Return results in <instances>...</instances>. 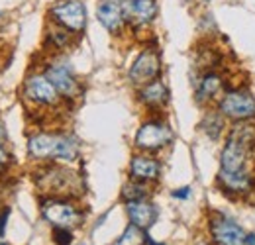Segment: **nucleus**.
Here are the masks:
<instances>
[{"label": "nucleus", "instance_id": "f257e3e1", "mask_svg": "<svg viewBox=\"0 0 255 245\" xmlns=\"http://www.w3.org/2000/svg\"><path fill=\"white\" fill-rule=\"evenodd\" d=\"M28 155L35 161H63L71 163L79 157V143L75 137L57 131H37L28 139Z\"/></svg>", "mask_w": 255, "mask_h": 245}, {"label": "nucleus", "instance_id": "f03ea898", "mask_svg": "<svg viewBox=\"0 0 255 245\" xmlns=\"http://www.w3.org/2000/svg\"><path fill=\"white\" fill-rule=\"evenodd\" d=\"M35 184L49 196L59 198L73 194V188L77 186V175L75 171H69L59 165H47L35 175Z\"/></svg>", "mask_w": 255, "mask_h": 245}, {"label": "nucleus", "instance_id": "7ed1b4c3", "mask_svg": "<svg viewBox=\"0 0 255 245\" xmlns=\"http://www.w3.org/2000/svg\"><path fill=\"white\" fill-rule=\"evenodd\" d=\"M22 96L37 108H51L61 102V94L45 77V73H32L22 85Z\"/></svg>", "mask_w": 255, "mask_h": 245}, {"label": "nucleus", "instance_id": "20e7f679", "mask_svg": "<svg viewBox=\"0 0 255 245\" xmlns=\"http://www.w3.org/2000/svg\"><path fill=\"white\" fill-rule=\"evenodd\" d=\"M49 18L53 24L61 26L71 33L79 35L87 28V8L81 0H59L49 8Z\"/></svg>", "mask_w": 255, "mask_h": 245}, {"label": "nucleus", "instance_id": "39448f33", "mask_svg": "<svg viewBox=\"0 0 255 245\" xmlns=\"http://www.w3.org/2000/svg\"><path fill=\"white\" fill-rule=\"evenodd\" d=\"M171 141H173V131H171L169 123L161 122V120L143 122L139 125V129L135 131V137H133V145L139 151H145V153L161 151Z\"/></svg>", "mask_w": 255, "mask_h": 245}, {"label": "nucleus", "instance_id": "423d86ee", "mask_svg": "<svg viewBox=\"0 0 255 245\" xmlns=\"http://www.w3.org/2000/svg\"><path fill=\"white\" fill-rule=\"evenodd\" d=\"M218 110L224 118L242 122L255 118V96L250 91H228L218 102Z\"/></svg>", "mask_w": 255, "mask_h": 245}, {"label": "nucleus", "instance_id": "0eeeda50", "mask_svg": "<svg viewBox=\"0 0 255 245\" xmlns=\"http://www.w3.org/2000/svg\"><path fill=\"white\" fill-rule=\"evenodd\" d=\"M41 216L55 228H75L83 222V212L69 200L49 198L41 204Z\"/></svg>", "mask_w": 255, "mask_h": 245}, {"label": "nucleus", "instance_id": "6e6552de", "mask_svg": "<svg viewBox=\"0 0 255 245\" xmlns=\"http://www.w3.org/2000/svg\"><path fill=\"white\" fill-rule=\"evenodd\" d=\"M161 75V59L159 53L153 51V49H143L135 61L131 63L129 67V73H128V79L131 85H137V87H143L151 81H157Z\"/></svg>", "mask_w": 255, "mask_h": 245}, {"label": "nucleus", "instance_id": "1a4fd4ad", "mask_svg": "<svg viewBox=\"0 0 255 245\" xmlns=\"http://www.w3.org/2000/svg\"><path fill=\"white\" fill-rule=\"evenodd\" d=\"M210 236L216 245H246L248 234L232 218L214 214L210 218Z\"/></svg>", "mask_w": 255, "mask_h": 245}, {"label": "nucleus", "instance_id": "9d476101", "mask_svg": "<svg viewBox=\"0 0 255 245\" xmlns=\"http://www.w3.org/2000/svg\"><path fill=\"white\" fill-rule=\"evenodd\" d=\"M45 77L51 81V85L57 89L61 94V98H77L81 96V85L75 79V75L71 73V69L63 63H49L45 69Z\"/></svg>", "mask_w": 255, "mask_h": 245}, {"label": "nucleus", "instance_id": "9b49d317", "mask_svg": "<svg viewBox=\"0 0 255 245\" xmlns=\"http://www.w3.org/2000/svg\"><path fill=\"white\" fill-rule=\"evenodd\" d=\"M122 12L129 26H147L157 16V2L155 0H124Z\"/></svg>", "mask_w": 255, "mask_h": 245}, {"label": "nucleus", "instance_id": "f8f14e48", "mask_svg": "<svg viewBox=\"0 0 255 245\" xmlns=\"http://www.w3.org/2000/svg\"><path fill=\"white\" fill-rule=\"evenodd\" d=\"M96 18L112 35L122 33L128 26L120 0H100L96 6Z\"/></svg>", "mask_w": 255, "mask_h": 245}, {"label": "nucleus", "instance_id": "ddd939ff", "mask_svg": "<svg viewBox=\"0 0 255 245\" xmlns=\"http://www.w3.org/2000/svg\"><path fill=\"white\" fill-rule=\"evenodd\" d=\"M159 175H161V163L155 157L145 153H137L131 157V161H129V177L133 181L151 183V181H157Z\"/></svg>", "mask_w": 255, "mask_h": 245}, {"label": "nucleus", "instance_id": "4468645a", "mask_svg": "<svg viewBox=\"0 0 255 245\" xmlns=\"http://www.w3.org/2000/svg\"><path fill=\"white\" fill-rule=\"evenodd\" d=\"M218 186L222 188L224 192L230 194H248L254 190V177L250 171H238V173H226L220 171L218 173Z\"/></svg>", "mask_w": 255, "mask_h": 245}, {"label": "nucleus", "instance_id": "2eb2a0df", "mask_svg": "<svg viewBox=\"0 0 255 245\" xmlns=\"http://www.w3.org/2000/svg\"><path fill=\"white\" fill-rule=\"evenodd\" d=\"M126 212L129 222L135 224V226H139V228H143V230H147L149 226H153L155 220H157V208L147 198L126 202Z\"/></svg>", "mask_w": 255, "mask_h": 245}, {"label": "nucleus", "instance_id": "dca6fc26", "mask_svg": "<svg viewBox=\"0 0 255 245\" xmlns=\"http://www.w3.org/2000/svg\"><path fill=\"white\" fill-rule=\"evenodd\" d=\"M137 100L143 106H147V108H163L167 104V100H169V91H167V87L157 79V81H151V83L139 87Z\"/></svg>", "mask_w": 255, "mask_h": 245}, {"label": "nucleus", "instance_id": "f3484780", "mask_svg": "<svg viewBox=\"0 0 255 245\" xmlns=\"http://www.w3.org/2000/svg\"><path fill=\"white\" fill-rule=\"evenodd\" d=\"M224 91V79L220 73L216 71H208L202 75L198 89H196V100L200 104H206L210 100H214L218 94H222Z\"/></svg>", "mask_w": 255, "mask_h": 245}, {"label": "nucleus", "instance_id": "a211bd4d", "mask_svg": "<svg viewBox=\"0 0 255 245\" xmlns=\"http://www.w3.org/2000/svg\"><path fill=\"white\" fill-rule=\"evenodd\" d=\"M224 116L220 114V110H210L204 114L202 122H200V129L210 137V139H218L224 131Z\"/></svg>", "mask_w": 255, "mask_h": 245}, {"label": "nucleus", "instance_id": "6ab92c4d", "mask_svg": "<svg viewBox=\"0 0 255 245\" xmlns=\"http://www.w3.org/2000/svg\"><path fill=\"white\" fill-rule=\"evenodd\" d=\"M73 35L75 33H71L69 30H65L61 26H57V24H51L49 28H47V43H51L55 49H67L69 45H71V41H73Z\"/></svg>", "mask_w": 255, "mask_h": 245}, {"label": "nucleus", "instance_id": "aec40b11", "mask_svg": "<svg viewBox=\"0 0 255 245\" xmlns=\"http://www.w3.org/2000/svg\"><path fill=\"white\" fill-rule=\"evenodd\" d=\"M147 240L149 238H147L143 228H139L135 224H129L114 245H147Z\"/></svg>", "mask_w": 255, "mask_h": 245}, {"label": "nucleus", "instance_id": "412c9836", "mask_svg": "<svg viewBox=\"0 0 255 245\" xmlns=\"http://www.w3.org/2000/svg\"><path fill=\"white\" fill-rule=\"evenodd\" d=\"M149 196V190L147 186L139 181H131V183H126L124 188H122V198L126 202H131V200H143Z\"/></svg>", "mask_w": 255, "mask_h": 245}, {"label": "nucleus", "instance_id": "4be33fe9", "mask_svg": "<svg viewBox=\"0 0 255 245\" xmlns=\"http://www.w3.org/2000/svg\"><path fill=\"white\" fill-rule=\"evenodd\" d=\"M53 242L55 245H71L73 244V234L69 228H53Z\"/></svg>", "mask_w": 255, "mask_h": 245}, {"label": "nucleus", "instance_id": "5701e85b", "mask_svg": "<svg viewBox=\"0 0 255 245\" xmlns=\"http://www.w3.org/2000/svg\"><path fill=\"white\" fill-rule=\"evenodd\" d=\"M191 196V186H183L179 190H173V198H179V200H187Z\"/></svg>", "mask_w": 255, "mask_h": 245}, {"label": "nucleus", "instance_id": "b1692460", "mask_svg": "<svg viewBox=\"0 0 255 245\" xmlns=\"http://www.w3.org/2000/svg\"><path fill=\"white\" fill-rule=\"evenodd\" d=\"M8 161H10V155H8V151L2 147V143H0V171L8 165Z\"/></svg>", "mask_w": 255, "mask_h": 245}, {"label": "nucleus", "instance_id": "393cba45", "mask_svg": "<svg viewBox=\"0 0 255 245\" xmlns=\"http://www.w3.org/2000/svg\"><path fill=\"white\" fill-rule=\"evenodd\" d=\"M6 218H8V208H2L0 210V236H2V232L6 228Z\"/></svg>", "mask_w": 255, "mask_h": 245}, {"label": "nucleus", "instance_id": "a878e982", "mask_svg": "<svg viewBox=\"0 0 255 245\" xmlns=\"http://www.w3.org/2000/svg\"><path fill=\"white\" fill-rule=\"evenodd\" d=\"M8 139V133H6V129H4V125L0 123V143H4Z\"/></svg>", "mask_w": 255, "mask_h": 245}, {"label": "nucleus", "instance_id": "bb28decb", "mask_svg": "<svg viewBox=\"0 0 255 245\" xmlns=\"http://www.w3.org/2000/svg\"><path fill=\"white\" fill-rule=\"evenodd\" d=\"M204 2H210V0H204Z\"/></svg>", "mask_w": 255, "mask_h": 245}, {"label": "nucleus", "instance_id": "cd10ccee", "mask_svg": "<svg viewBox=\"0 0 255 245\" xmlns=\"http://www.w3.org/2000/svg\"><path fill=\"white\" fill-rule=\"evenodd\" d=\"M0 245H8V244H0Z\"/></svg>", "mask_w": 255, "mask_h": 245}, {"label": "nucleus", "instance_id": "c85d7f7f", "mask_svg": "<svg viewBox=\"0 0 255 245\" xmlns=\"http://www.w3.org/2000/svg\"><path fill=\"white\" fill-rule=\"evenodd\" d=\"M120 2H124V0H120Z\"/></svg>", "mask_w": 255, "mask_h": 245}]
</instances>
